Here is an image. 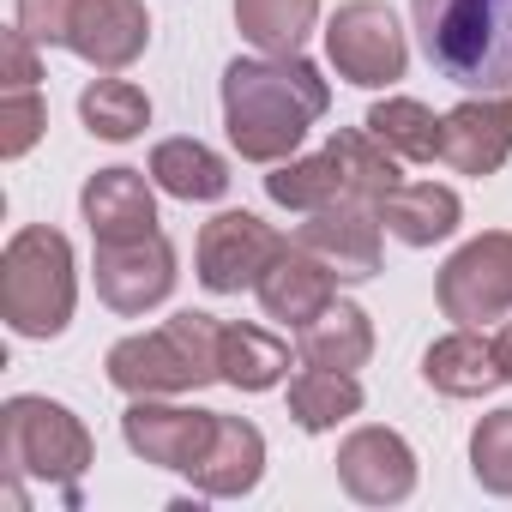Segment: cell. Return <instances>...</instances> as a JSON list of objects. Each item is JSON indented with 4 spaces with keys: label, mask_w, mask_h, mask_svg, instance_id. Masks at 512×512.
Masks as SVG:
<instances>
[{
    "label": "cell",
    "mask_w": 512,
    "mask_h": 512,
    "mask_svg": "<svg viewBox=\"0 0 512 512\" xmlns=\"http://www.w3.org/2000/svg\"><path fill=\"white\" fill-rule=\"evenodd\" d=\"M320 109H326V85L296 55H284V61H235L223 73L229 139L253 163H272V157L296 151Z\"/></svg>",
    "instance_id": "obj_1"
},
{
    "label": "cell",
    "mask_w": 512,
    "mask_h": 512,
    "mask_svg": "<svg viewBox=\"0 0 512 512\" xmlns=\"http://www.w3.org/2000/svg\"><path fill=\"white\" fill-rule=\"evenodd\" d=\"M428 67L482 97L512 91V0H410Z\"/></svg>",
    "instance_id": "obj_2"
},
{
    "label": "cell",
    "mask_w": 512,
    "mask_h": 512,
    "mask_svg": "<svg viewBox=\"0 0 512 512\" xmlns=\"http://www.w3.org/2000/svg\"><path fill=\"white\" fill-rule=\"evenodd\" d=\"M0 308L25 338H55L73 314V247L55 229H19L0 266Z\"/></svg>",
    "instance_id": "obj_3"
},
{
    "label": "cell",
    "mask_w": 512,
    "mask_h": 512,
    "mask_svg": "<svg viewBox=\"0 0 512 512\" xmlns=\"http://www.w3.org/2000/svg\"><path fill=\"white\" fill-rule=\"evenodd\" d=\"M19 31L31 43H61L97 67H127L145 49L151 19L139 0H19Z\"/></svg>",
    "instance_id": "obj_4"
},
{
    "label": "cell",
    "mask_w": 512,
    "mask_h": 512,
    "mask_svg": "<svg viewBox=\"0 0 512 512\" xmlns=\"http://www.w3.org/2000/svg\"><path fill=\"white\" fill-rule=\"evenodd\" d=\"M217 344L223 326H211V314H175L163 332L127 338L109 350V380L121 392H181V386H205L217 380Z\"/></svg>",
    "instance_id": "obj_5"
},
{
    "label": "cell",
    "mask_w": 512,
    "mask_h": 512,
    "mask_svg": "<svg viewBox=\"0 0 512 512\" xmlns=\"http://www.w3.org/2000/svg\"><path fill=\"white\" fill-rule=\"evenodd\" d=\"M85 428L43 398H13L7 404V464L37 470V476H79L85 470Z\"/></svg>",
    "instance_id": "obj_6"
},
{
    "label": "cell",
    "mask_w": 512,
    "mask_h": 512,
    "mask_svg": "<svg viewBox=\"0 0 512 512\" xmlns=\"http://www.w3.org/2000/svg\"><path fill=\"white\" fill-rule=\"evenodd\" d=\"M440 308L464 326L500 320L512 308V235H482L440 272Z\"/></svg>",
    "instance_id": "obj_7"
},
{
    "label": "cell",
    "mask_w": 512,
    "mask_h": 512,
    "mask_svg": "<svg viewBox=\"0 0 512 512\" xmlns=\"http://www.w3.org/2000/svg\"><path fill=\"white\" fill-rule=\"evenodd\" d=\"M284 253V241L247 211H223L205 223L199 235V284L217 290V296H235L241 284H260L266 266Z\"/></svg>",
    "instance_id": "obj_8"
},
{
    "label": "cell",
    "mask_w": 512,
    "mask_h": 512,
    "mask_svg": "<svg viewBox=\"0 0 512 512\" xmlns=\"http://www.w3.org/2000/svg\"><path fill=\"white\" fill-rule=\"evenodd\" d=\"M332 67L350 79V85H392L404 73V37H398V19L374 0H356V7H338L332 31Z\"/></svg>",
    "instance_id": "obj_9"
},
{
    "label": "cell",
    "mask_w": 512,
    "mask_h": 512,
    "mask_svg": "<svg viewBox=\"0 0 512 512\" xmlns=\"http://www.w3.org/2000/svg\"><path fill=\"white\" fill-rule=\"evenodd\" d=\"M175 284V247L151 229L139 241H97V290L115 314H145Z\"/></svg>",
    "instance_id": "obj_10"
},
{
    "label": "cell",
    "mask_w": 512,
    "mask_h": 512,
    "mask_svg": "<svg viewBox=\"0 0 512 512\" xmlns=\"http://www.w3.org/2000/svg\"><path fill=\"white\" fill-rule=\"evenodd\" d=\"M308 253H320V260L338 272V278H374L380 272V229L374 217L362 211V199H332L314 211V223H302V241Z\"/></svg>",
    "instance_id": "obj_11"
},
{
    "label": "cell",
    "mask_w": 512,
    "mask_h": 512,
    "mask_svg": "<svg viewBox=\"0 0 512 512\" xmlns=\"http://www.w3.org/2000/svg\"><path fill=\"white\" fill-rule=\"evenodd\" d=\"M217 440V416L211 410H157V404H133L127 410V446L145 452L151 464L169 470H199V458Z\"/></svg>",
    "instance_id": "obj_12"
},
{
    "label": "cell",
    "mask_w": 512,
    "mask_h": 512,
    "mask_svg": "<svg viewBox=\"0 0 512 512\" xmlns=\"http://www.w3.org/2000/svg\"><path fill=\"white\" fill-rule=\"evenodd\" d=\"M506 151H512V97H482V103H464L458 115H446L440 157L458 175H494Z\"/></svg>",
    "instance_id": "obj_13"
},
{
    "label": "cell",
    "mask_w": 512,
    "mask_h": 512,
    "mask_svg": "<svg viewBox=\"0 0 512 512\" xmlns=\"http://www.w3.org/2000/svg\"><path fill=\"white\" fill-rule=\"evenodd\" d=\"M332 278H338V272L320 260V253H308V247L290 253V247H284L278 260L266 266V278H260V302H266L272 320H290V326L302 332V326L332 302Z\"/></svg>",
    "instance_id": "obj_14"
},
{
    "label": "cell",
    "mask_w": 512,
    "mask_h": 512,
    "mask_svg": "<svg viewBox=\"0 0 512 512\" xmlns=\"http://www.w3.org/2000/svg\"><path fill=\"white\" fill-rule=\"evenodd\" d=\"M85 223H91L97 241H139V235H151L157 229V205H151L145 175H133V169L91 175V187H85Z\"/></svg>",
    "instance_id": "obj_15"
},
{
    "label": "cell",
    "mask_w": 512,
    "mask_h": 512,
    "mask_svg": "<svg viewBox=\"0 0 512 512\" xmlns=\"http://www.w3.org/2000/svg\"><path fill=\"white\" fill-rule=\"evenodd\" d=\"M380 217H386V229L404 247H428V241H440V235L458 229V193L452 187H434V181H416V187L398 181L380 199Z\"/></svg>",
    "instance_id": "obj_16"
},
{
    "label": "cell",
    "mask_w": 512,
    "mask_h": 512,
    "mask_svg": "<svg viewBox=\"0 0 512 512\" xmlns=\"http://www.w3.org/2000/svg\"><path fill=\"white\" fill-rule=\"evenodd\" d=\"M368 350H374L368 314L350 308V302H326V308L302 326V356H308L314 368H338V374H350V368L368 362Z\"/></svg>",
    "instance_id": "obj_17"
},
{
    "label": "cell",
    "mask_w": 512,
    "mask_h": 512,
    "mask_svg": "<svg viewBox=\"0 0 512 512\" xmlns=\"http://www.w3.org/2000/svg\"><path fill=\"white\" fill-rule=\"evenodd\" d=\"M151 175H157V187L175 193V199H217V193L229 187L223 157H211V151L193 145V139H169V145H157V151H151Z\"/></svg>",
    "instance_id": "obj_18"
},
{
    "label": "cell",
    "mask_w": 512,
    "mask_h": 512,
    "mask_svg": "<svg viewBox=\"0 0 512 512\" xmlns=\"http://www.w3.org/2000/svg\"><path fill=\"white\" fill-rule=\"evenodd\" d=\"M428 380L440 392H452V398H470V392H488L494 380H506V368H500L494 344L458 332V338H446V344L428 350Z\"/></svg>",
    "instance_id": "obj_19"
},
{
    "label": "cell",
    "mask_w": 512,
    "mask_h": 512,
    "mask_svg": "<svg viewBox=\"0 0 512 512\" xmlns=\"http://www.w3.org/2000/svg\"><path fill=\"white\" fill-rule=\"evenodd\" d=\"M193 476H199L211 494L253 488V476H260V434H253L247 422H235V416H217V440H211V452L199 458Z\"/></svg>",
    "instance_id": "obj_20"
},
{
    "label": "cell",
    "mask_w": 512,
    "mask_h": 512,
    "mask_svg": "<svg viewBox=\"0 0 512 512\" xmlns=\"http://www.w3.org/2000/svg\"><path fill=\"white\" fill-rule=\"evenodd\" d=\"M314 13H320V0H235V19H241L247 43H260L266 55H296Z\"/></svg>",
    "instance_id": "obj_21"
},
{
    "label": "cell",
    "mask_w": 512,
    "mask_h": 512,
    "mask_svg": "<svg viewBox=\"0 0 512 512\" xmlns=\"http://www.w3.org/2000/svg\"><path fill=\"white\" fill-rule=\"evenodd\" d=\"M368 133H374L386 151L410 157V163H428V157H440V145H446V121H434V115H428L422 103H410V97L368 109Z\"/></svg>",
    "instance_id": "obj_22"
},
{
    "label": "cell",
    "mask_w": 512,
    "mask_h": 512,
    "mask_svg": "<svg viewBox=\"0 0 512 512\" xmlns=\"http://www.w3.org/2000/svg\"><path fill=\"white\" fill-rule=\"evenodd\" d=\"M217 368H223V380L260 392V386H278V374L290 368V350L278 338H266V332H253V326H223Z\"/></svg>",
    "instance_id": "obj_23"
},
{
    "label": "cell",
    "mask_w": 512,
    "mask_h": 512,
    "mask_svg": "<svg viewBox=\"0 0 512 512\" xmlns=\"http://www.w3.org/2000/svg\"><path fill=\"white\" fill-rule=\"evenodd\" d=\"M356 410H362V386L350 374H338V368H314V374H302L290 386V416L302 428H332V422H344Z\"/></svg>",
    "instance_id": "obj_24"
},
{
    "label": "cell",
    "mask_w": 512,
    "mask_h": 512,
    "mask_svg": "<svg viewBox=\"0 0 512 512\" xmlns=\"http://www.w3.org/2000/svg\"><path fill=\"white\" fill-rule=\"evenodd\" d=\"M79 115H85V127H91L97 139H133V133L151 121V103H145V91L127 85V79H97V85L79 97Z\"/></svg>",
    "instance_id": "obj_25"
},
{
    "label": "cell",
    "mask_w": 512,
    "mask_h": 512,
    "mask_svg": "<svg viewBox=\"0 0 512 512\" xmlns=\"http://www.w3.org/2000/svg\"><path fill=\"white\" fill-rule=\"evenodd\" d=\"M374 145H380L374 133H338V139H332V151H338V163H344V193L380 205V199L398 187V163H392V151H374Z\"/></svg>",
    "instance_id": "obj_26"
},
{
    "label": "cell",
    "mask_w": 512,
    "mask_h": 512,
    "mask_svg": "<svg viewBox=\"0 0 512 512\" xmlns=\"http://www.w3.org/2000/svg\"><path fill=\"white\" fill-rule=\"evenodd\" d=\"M266 187H272V199H278V205L320 211V205L344 199V163H338V151L326 145V157H314V163H296V169H278Z\"/></svg>",
    "instance_id": "obj_27"
},
{
    "label": "cell",
    "mask_w": 512,
    "mask_h": 512,
    "mask_svg": "<svg viewBox=\"0 0 512 512\" xmlns=\"http://www.w3.org/2000/svg\"><path fill=\"white\" fill-rule=\"evenodd\" d=\"M470 458H476V476L500 494H512V410H494L476 440H470Z\"/></svg>",
    "instance_id": "obj_28"
},
{
    "label": "cell",
    "mask_w": 512,
    "mask_h": 512,
    "mask_svg": "<svg viewBox=\"0 0 512 512\" xmlns=\"http://www.w3.org/2000/svg\"><path fill=\"white\" fill-rule=\"evenodd\" d=\"M37 127H43L37 91H31V85H25V91H7V139H0V151H7V157H25L31 139H37Z\"/></svg>",
    "instance_id": "obj_29"
},
{
    "label": "cell",
    "mask_w": 512,
    "mask_h": 512,
    "mask_svg": "<svg viewBox=\"0 0 512 512\" xmlns=\"http://www.w3.org/2000/svg\"><path fill=\"white\" fill-rule=\"evenodd\" d=\"M494 356H500V368H506V380H512V326L494 338Z\"/></svg>",
    "instance_id": "obj_30"
}]
</instances>
